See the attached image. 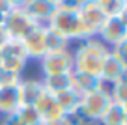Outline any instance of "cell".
I'll return each instance as SVG.
<instances>
[{"label":"cell","mask_w":127,"mask_h":125,"mask_svg":"<svg viewBox=\"0 0 127 125\" xmlns=\"http://www.w3.org/2000/svg\"><path fill=\"white\" fill-rule=\"evenodd\" d=\"M9 39V35H8V32H6V28H4V24H0V47L6 43Z\"/></svg>","instance_id":"26"},{"label":"cell","mask_w":127,"mask_h":125,"mask_svg":"<svg viewBox=\"0 0 127 125\" xmlns=\"http://www.w3.org/2000/svg\"><path fill=\"white\" fill-rule=\"evenodd\" d=\"M45 26L54 30L56 34H60L67 41H82V39H86V32H84L82 21H80L79 6H75L73 2H65V4L56 6L54 13L51 15V19H49V23Z\"/></svg>","instance_id":"1"},{"label":"cell","mask_w":127,"mask_h":125,"mask_svg":"<svg viewBox=\"0 0 127 125\" xmlns=\"http://www.w3.org/2000/svg\"><path fill=\"white\" fill-rule=\"evenodd\" d=\"M37 26H39V24L32 19L23 8H13L4 19V28H6V32H8L9 39H19V41H23V39Z\"/></svg>","instance_id":"5"},{"label":"cell","mask_w":127,"mask_h":125,"mask_svg":"<svg viewBox=\"0 0 127 125\" xmlns=\"http://www.w3.org/2000/svg\"><path fill=\"white\" fill-rule=\"evenodd\" d=\"M52 97L56 99V103H58V106L64 110V114H65V116H69V114H73V112H77V110H79L80 97H82V95H80L75 88H69V90L60 92V94L52 95Z\"/></svg>","instance_id":"16"},{"label":"cell","mask_w":127,"mask_h":125,"mask_svg":"<svg viewBox=\"0 0 127 125\" xmlns=\"http://www.w3.org/2000/svg\"><path fill=\"white\" fill-rule=\"evenodd\" d=\"M43 92L45 90H43L41 80H24V78H21V82L17 84L19 106H34V103L39 99V95Z\"/></svg>","instance_id":"11"},{"label":"cell","mask_w":127,"mask_h":125,"mask_svg":"<svg viewBox=\"0 0 127 125\" xmlns=\"http://www.w3.org/2000/svg\"><path fill=\"white\" fill-rule=\"evenodd\" d=\"M34 108L37 110V114L41 116L43 121H52V120H58V118L65 116L64 110L58 106L56 99L52 97L51 94H47V92H43V94L39 95V99L34 103Z\"/></svg>","instance_id":"13"},{"label":"cell","mask_w":127,"mask_h":125,"mask_svg":"<svg viewBox=\"0 0 127 125\" xmlns=\"http://www.w3.org/2000/svg\"><path fill=\"white\" fill-rule=\"evenodd\" d=\"M110 94V101L116 103V105L127 106V80L122 78V80H116L112 84V90H108Z\"/></svg>","instance_id":"22"},{"label":"cell","mask_w":127,"mask_h":125,"mask_svg":"<svg viewBox=\"0 0 127 125\" xmlns=\"http://www.w3.org/2000/svg\"><path fill=\"white\" fill-rule=\"evenodd\" d=\"M79 13H80V21H82L84 32H86V37H97V32H99L101 24L105 23L107 15L101 11V8L95 4L94 0H90L86 4H80Z\"/></svg>","instance_id":"8"},{"label":"cell","mask_w":127,"mask_h":125,"mask_svg":"<svg viewBox=\"0 0 127 125\" xmlns=\"http://www.w3.org/2000/svg\"><path fill=\"white\" fill-rule=\"evenodd\" d=\"M97 37L107 45L108 49H112L114 45L122 43L127 39V19L125 15H116V17H107L105 23L101 24Z\"/></svg>","instance_id":"7"},{"label":"cell","mask_w":127,"mask_h":125,"mask_svg":"<svg viewBox=\"0 0 127 125\" xmlns=\"http://www.w3.org/2000/svg\"><path fill=\"white\" fill-rule=\"evenodd\" d=\"M110 54L114 56V58H118L122 63L127 65V39L122 41V43H118V45H114V47L110 49Z\"/></svg>","instance_id":"23"},{"label":"cell","mask_w":127,"mask_h":125,"mask_svg":"<svg viewBox=\"0 0 127 125\" xmlns=\"http://www.w3.org/2000/svg\"><path fill=\"white\" fill-rule=\"evenodd\" d=\"M108 52H110V49L99 37L82 39L73 52V71L99 77L101 65H103L105 58L108 56Z\"/></svg>","instance_id":"2"},{"label":"cell","mask_w":127,"mask_h":125,"mask_svg":"<svg viewBox=\"0 0 127 125\" xmlns=\"http://www.w3.org/2000/svg\"><path fill=\"white\" fill-rule=\"evenodd\" d=\"M23 47L24 52H26L28 60H41L45 54H47V45H45V26L39 24L37 28L30 32L26 37L23 39Z\"/></svg>","instance_id":"9"},{"label":"cell","mask_w":127,"mask_h":125,"mask_svg":"<svg viewBox=\"0 0 127 125\" xmlns=\"http://www.w3.org/2000/svg\"><path fill=\"white\" fill-rule=\"evenodd\" d=\"M69 2H73L75 6H80V4H86V2H90V0H69Z\"/></svg>","instance_id":"28"},{"label":"cell","mask_w":127,"mask_h":125,"mask_svg":"<svg viewBox=\"0 0 127 125\" xmlns=\"http://www.w3.org/2000/svg\"><path fill=\"white\" fill-rule=\"evenodd\" d=\"M51 2H54L56 6H60V4H65V2H69V0H51Z\"/></svg>","instance_id":"29"},{"label":"cell","mask_w":127,"mask_h":125,"mask_svg":"<svg viewBox=\"0 0 127 125\" xmlns=\"http://www.w3.org/2000/svg\"><path fill=\"white\" fill-rule=\"evenodd\" d=\"M19 108L17 86H0V114H13Z\"/></svg>","instance_id":"17"},{"label":"cell","mask_w":127,"mask_h":125,"mask_svg":"<svg viewBox=\"0 0 127 125\" xmlns=\"http://www.w3.org/2000/svg\"><path fill=\"white\" fill-rule=\"evenodd\" d=\"M23 9L36 21L37 24H47L51 15L54 13L56 9V4L51 2V0H26L23 6Z\"/></svg>","instance_id":"10"},{"label":"cell","mask_w":127,"mask_h":125,"mask_svg":"<svg viewBox=\"0 0 127 125\" xmlns=\"http://www.w3.org/2000/svg\"><path fill=\"white\" fill-rule=\"evenodd\" d=\"M71 80H73V88H75L80 95L88 94V92H94V90H99V88L105 86L99 77L88 75V73H79V71H73Z\"/></svg>","instance_id":"15"},{"label":"cell","mask_w":127,"mask_h":125,"mask_svg":"<svg viewBox=\"0 0 127 125\" xmlns=\"http://www.w3.org/2000/svg\"><path fill=\"white\" fill-rule=\"evenodd\" d=\"M73 73H62V75H51V77H43L41 84L43 90L51 95H56L60 92H65L69 88H73V80H71Z\"/></svg>","instance_id":"14"},{"label":"cell","mask_w":127,"mask_h":125,"mask_svg":"<svg viewBox=\"0 0 127 125\" xmlns=\"http://www.w3.org/2000/svg\"><path fill=\"white\" fill-rule=\"evenodd\" d=\"M45 45H47V52H56V51H64L67 49L69 41L64 39L60 34H56L54 30L45 26Z\"/></svg>","instance_id":"20"},{"label":"cell","mask_w":127,"mask_h":125,"mask_svg":"<svg viewBox=\"0 0 127 125\" xmlns=\"http://www.w3.org/2000/svg\"><path fill=\"white\" fill-rule=\"evenodd\" d=\"M0 125H2V123H0Z\"/></svg>","instance_id":"31"},{"label":"cell","mask_w":127,"mask_h":125,"mask_svg":"<svg viewBox=\"0 0 127 125\" xmlns=\"http://www.w3.org/2000/svg\"><path fill=\"white\" fill-rule=\"evenodd\" d=\"M86 125H101V123H99V121H88Z\"/></svg>","instance_id":"30"},{"label":"cell","mask_w":127,"mask_h":125,"mask_svg":"<svg viewBox=\"0 0 127 125\" xmlns=\"http://www.w3.org/2000/svg\"><path fill=\"white\" fill-rule=\"evenodd\" d=\"M125 73H127V65L125 63H122L118 58H114V56L108 52V56L105 58L103 65H101V71H99V78L101 82H108V84H114L116 80H122V78H125Z\"/></svg>","instance_id":"12"},{"label":"cell","mask_w":127,"mask_h":125,"mask_svg":"<svg viewBox=\"0 0 127 125\" xmlns=\"http://www.w3.org/2000/svg\"><path fill=\"white\" fill-rule=\"evenodd\" d=\"M15 116L19 118L21 125H41L43 120L37 114V110L34 106H19L15 110Z\"/></svg>","instance_id":"21"},{"label":"cell","mask_w":127,"mask_h":125,"mask_svg":"<svg viewBox=\"0 0 127 125\" xmlns=\"http://www.w3.org/2000/svg\"><path fill=\"white\" fill-rule=\"evenodd\" d=\"M41 125H71V121H69L67 116H64V118H58V120H52V121H43Z\"/></svg>","instance_id":"24"},{"label":"cell","mask_w":127,"mask_h":125,"mask_svg":"<svg viewBox=\"0 0 127 125\" xmlns=\"http://www.w3.org/2000/svg\"><path fill=\"white\" fill-rule=\"evenodd\" d=\"M110 94L107 88H99V90L88 92L80 97V105L77 112L84 118L86 121H99V118L103 116V112L110 105Z\"/></svg>","instance_id":"3"},{"label":"cell","mask_w":127,"mask_h":125,"mask_svg":"<svg viewBox=\"0 0 127 125\" xmlns=\"http://www.w3.org/2000/svg\"><path fill=\"white\" fill-rule=\"evenodd\" d=\"M24 2H26V0H8V4L11 6V9L13 8H23Z\"/></svg>","instance_id":"27"},{"label":"cell","mask_w":127,"mask_h":125,"mask_svg":"<svg viewBox=\"0 0 127 125\" xmlns=\"http://www.w3.org/2000/svg\"><path fill=\"white\" fill-rule=\"evenodd\" d=\"M101 125H127V106L110 103L108 108L99 118Z\"/></svg>","instance_id":"18"},{"label":"cell","mask_w":127,"mask_h":125,"mask_svg":"<svg viewBox=\"0 0 127 125\" xmlns=\"http://www.w3.org/2000/svg\"><path fill=\"white\" fill-rule=\"evenodd\" d=\"M95 4L101 8V11L107 17L116 15H125L127 13V0H94Z\"/></svg>","instance_id":"19"},{"label":"cell","mask_w":127,"mask_h":125,"mask_svg":"<svg viewBox=\"0 0 127 125\" xmlns=\"http://www.w3.org/2000/svg\"><path fill=\"white\" fill-rule=\"evenodd\" d=\"M28 63V56L24 52L23 41L19 39H8L0 47V67L8 73L21 75Z\"/></svg>","instance_id":"4"},{"label":"cell","mask_w":127,"mask_h":125,"mask_svg":"<svg viewBox=\"0 0 127 125\" xmlns=\"http://www.w3.org/2000/svg\"><path fill=\"white\" fill-rule=\"evenodd\" d=\"M39 67L43 77L51 75H62V73H73V52L69 49L56 52H47L39 60Z\"/></svg>","instance_id":"6"},{"label":"cell","mask_w":127,"mask_h":125,"mask_svg":"<svg viewBox=\"0 0 127 125\" xmlns=\"http://www.w3.org/2000/svg\"><path fill=\"white\" fill-rule=\"evenodd\" d=\"M9 11H11V6L8 4V0H0V15L6 17Z\"/></svg>","instance_id":"25"}]
</instances>
